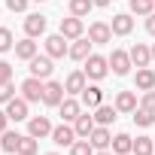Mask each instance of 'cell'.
<instances>
[{
	"label": "cell",
	"instance_id": "obj_44",
	"mask_svg": "<svg viewBox=\"0 0 155 155\" xmlns=\"http://www.w3.org/2000/svg\"><path fill=\"white\" fill-rule=\"evenodd\" d=\"M34 3H43V0H34Z\"/></svg>",
	"mask_w": 155,
	"mask_h": 155
},
{
	"label": "cell",
	"instance_id": "obj_1",
	"mask_svg": "<svg viewBox=\"0 0 155 155\" xmlns=\"http://www.w3.org/2000/svg\"><path fill=\"white\" fill-rule=\"evenodd\" d=\"M82 70H85V76H88V79L101 82L104 76L110 73V58H104V55H94V52H91V55L85 58V67H82Z\"/></svg>",
	"mask_w": 155,
	"mask_h": 155
},
{
	"label": "cell",
	"instance_id": "obj_4",
	"mask_svg": "<svg viewBox=\"0 0 155 155\" xmlns=\"http://www.w3.org/2000/svg\"><path fill=\"white\" fill-rule=\"evenodd\" d=\"M64 82H55V79H46V88H43V104L46 107H61L64 101Z\"/></svg>",
	"mask_w": 155,
	"mask_h": 155
},
{
	"label": "cell",
	"instance_id": "obj_25",
	"mask_svg": "<svg viewBox=\"0 0 155 155\" xmlns=\"http://www.w3.org/2000/svg\"><path fill=\"white\" fill-rule=\"evenodd\" d=\"M110 149H113L116 155H128V152L134 149V137H131V134H116V137H113V146H110Z\"/></svg>",
	"mask_w": 155,
	"mask_h": 155
},
{
	"label": "cell",
	"instance_id": "obj_36",
	"mask_svg": "<svg viewBox=\"0 0 155 155\" xmlns=\"http://www.w3.org/2000/svg\"><path fill=\"white\" fill-rule=\"evenodd\" d=\"M28 3H31V0H6V9L9 12H25Z\"/></svg>",
	"mask_w": 155,
	"mask_h": 155
},
{
	"label": "cell",
	"instance_id": "obj_45",
	"mask_svg": "<svg viewBox=\"0 0 155 155\" xmlns=\"http://www.w3.org/2000/svg\"><path fill=\"white\" fill-rule=\"evenodd\" d=\"M128 155H134V152H128Z\"/></svg>",
	"mask_w": 155,
	"mask_h": 155
},
{
	"label": "cell",
	"instance_id": "obj_40",
	"mask_svg": "<svg viewBox=\"0 0 155 155\" xmlns=\"http://www.w3.org/2000/svg\"><path fill=\"white\" fill-rule=\"evenodd\" d=\"M91 3H94V6H101V9H104V6H110V3H113V0H91Z\"/></svg>",
	"mask_w": 155,
	"mask_h": 155
},
{
	"label": "cell",
	"instance_id": "obj_2",
	"mask_svg": "<svg viewBox=\"0 0 155 155\" xmlns=\"http://www.w3.org/2000/svg\"><path fill=\"white\" fill-rule=\"evenodd\" d=\"M55 58H49V55H37V58H31L28 64H31V76H37V79H52V70H55V64H52Z\"/></svg>",
	"mask_w": 155,
	"mask_h": 155
},
{
	"label": "cell",
	"instance_id": "obj_6",
	"mask_svg": "<svg viewBox=\"0 0 155 155\" xmlns=\"http://www.w3.org/2000/svg\"><path fill=\"white\" fill-rule=\"evenodd\" d=\"M110 67H113L116 76H128L134 64H131V55H128L125 49H113V55H110Z\"/></svg>",
	"mask_w": 155,
	"mask_h": 155
},
{
	"label": "cell",
	"instance_id": "obj_26",
	"mask_svg": "<svg viewBox=\"0 0 155 155\" xmlns=\"http://www.w3.org/2000/svg\"><path fill=\"white\" fill-rule=\"evenodd\" d=\"M18 143H21L18 131H3V134H0V149H3V152H18Z\"/></svg>",
	"mask_w": 155,
	"mask_h": 155
},
{
	"label": "cell",
	"instance_id": "obj_14",
	"mask_svg": "<svg viewBox=\"0 0 155 155\" xmlns=\"http://www.w3.org/2000/svg\"><path fill=\"white\" fill-rule=\"evenodd\" d=\"M82 31H85L82 18H76V15H70V18H61V34H64L67 40H79V37H82Z\"/></svg>",
	"mask_w": 155,
	"mask_h": 155
},
{
	"label": "cell",
	"instance_id": "obj_8",
	"mask_svg": "<svg viewBox=\"0 0 155 155\" xmlns=\"http://www.w3.org/2000/svg\"><path fill=\"white\" fill-rule=\"evenodd\" d=\"M76 140V131H73V125H67V122H61L58 128H52V143L55 146H73Z\"/></svg>",
	"mask_w": 155,
	"mask_h": 155
},
{
	"label": "cell",
	"instance_id": "obj_11",
	"mask_svg": "<svg viewBox=\"0 0 155 155\" xmlns=\"http://www.w3.org/2000/svg\"><path fill=\"white\" fill-rule=\"evenodd\" d=\"M128 55H131V64L134 67H149V61H152V49L146 43H134L128 49Z\"/></svg>",
	"mask_w": 155,
	"mask_h": 155
},
{
	"label": "cell",
	"instance_id": "obj_35",
	"mask_svg": "<svg viewBox=\"0 0 155 155\" xmlns=\"http://www.w3.org/2000/svg\"><path fill=\"white\" fill-rule=\"evenodd\" d=\"M0 82H12V64L0 61Z\"/></svg>",
	"mask_w": 155,
	"mask_h": 155
},
{
	"label": "cell",
	"instance_id": "obj_42",
	"mask_svg": "<svg viewBox=\"0 0 155 155\" xmlns=\"http://www.w3.org/2000/svg\"><path fill=\"white\" fill-rule=\"evenodd\" d=\"M152 61H155V43H152Z\"/></svg>",
	"mask_w": 155,
	"mask_h": 155
},
{
	"label": "cell",
	"instance_id": "obj_15",
	"mask_svg": "<svg viewBox=\"0 0 155 155\" xmlns=\"http://www.w3.org/2000/svg\"><path fill=\"white\" fill-rule=\"evenodd\" d=\"M97 128V122H94V116H88V113H79L76 116V122H73V131H76V137H82V140H88V134Z\"/></svg>",
	"mask_w": 155,
	"mask_h": 155
},
{
	"label": "cell",
	"instance_id": "obj_22",
	"mask_svg": "<svg viewBox=\"0 0 155 155\" xmlns=\"http://www.w3.org/2000/svg\"><path fill=\"white\" fill-rule=\"evenodd\" d=\"M79 97H82V104H85L88 110H97V107L104 104V91H101L97 85H85V91H82Z\"/></svg>",
	"mask_w": 155,
	"mask_h": 155
},
{
	"label": "cell",
	"instance_id": "obj_33",
	"mask_svg": "<svg viewBox=\"0 0 155 155\" xmlns=\"http://www.w3.org/2000/svg\"><path fill=\"white\" fill-rule=\"evenodd\" d=\"M15 43H12V31L9 28H0V52H9Z\"/></svg>",
	"mask_w": 155,
	"mask_h": 155
},
{
	"label": "cell",
	"instance_id": "obj_18",
	"mask_svg": "<svg viewBox=\"0 0 155 155\" xmlns=\"http://www.w3.org/2000/svg\"><path fill=\"white\" fill-rule=\"evenodd\" d=\"M6 116H9L12 122H25V119H28V101H25V97H12V101L6 104Z\"/></svg>",
	"mask_w": 155,
	"mask_h": 155
},
{
	"label": "cell",
	"instance_id": "obj_27",
	"mask_svg": "<svg viewBox=\"0 0 155 155\" xmlns=\"http://www.w3.org/2000/svg\"><path fill=\"white\" fill-rule=\"evenodd\" d=\"M131 152H134V155H155V140H152V137H137Z\"/></svg>",
	"mask_w": 155,
	"mask_h": 155
},
{
	"label": "cell",
	"instance_id": "obj_29",
	"mask_svg": "<svg viewBox=\"0 0 155 155\" xmlns=\"http://www.w3.org/2000/svg\"><path fill=\"white\" fill-rule=\"evenodd\" d=\"M155 0H131V15H152Z\"/></svg>",
	"mask_w": 155,
	"mask_h": 155
},
{
	"label": "cell",
	"instance_id": "obj_32",
	"mask_svg": "<svg viewBox=\"0 0 155 155\" xmlns=\"http://www.w3.org/2000/svg\"><path fill=\"white\" fill-rule=\"evenodd\" d=\"M94 152H97V149L91 146V140H82V137L70 146V155H94Z\"/></svg>",
	"mask_w": 155,
	"mask_h": 155
},
{
	"label": "cell",
	"instance_id": "obj_19",
	"mask_svg": "<svg viewBox=\"0 0 155 155\" xmlns=\"http://www.w3.org/2000/svg\"><path fill=\"white\" fill-rule=\"evenodd\" d=\"M15 58H18V61H31V58H37V43H34V37H25V40L15 43Z\"/></svg>",
	"mask_w": 155,
	"mask_h": 155
},
{
	"label": "cell",
	"instance_id": "obj_10",
	"mask_svg": "<svg viewBox=\"0 0 155 155\" xmlns=\"http://www.w3.org/2000/svg\"><path fill=\"white\" fill-rule=\"evenodd\" d=\"M28 134L37 137V140L52 137V122H49V116H34V119H28Z\"/></svg>",
	"mask_w": 155,
	"mask_h": 155
},
{
	"label": "cell",
	"instance_id": "obj_23",
	"mask_svg": "<svg viewBox=\"0 0 155 155\" xmlns=\"http://www.w3.org/2000/svg\"><path fill=\"white\" fill-rule=\"evenodd\" d=\"M140 104H137V94L134 91H119L116 94V110L119 113H134Z\"/></svg>",
	"mask_w": 155,
	"mask_h": 155
},
{
	"label": "cell",
	"instance_id": "obj_21",
	"mask_svg": "<svg viewBox=\"0 0 155 155\" xmlns=\"http://www.w3.org/2000/svg\"><path fill=\"white\" fill-rule=\"evenodd\" d=\"M58 110H61V119H64V122H76V116L82 113V104H79V101H73V97H64Z\"/></svg>",
	"mask_w": 155,
	"mask_h": 155
},
{
	"label": "cell",
	"instance_id": "obj_34",
	"mask_svg": "<svg viewBox=\"0 0 155 155\" xmlns=\"http://www.w3.org/2000/svg\"><path fill=\"white\" fill-rule=\"evenodd\" d=\"M15 97V85L12 82H0V104H9Z\"/></svg>",
	"mask_w": 155,
	"mask_h": 155
},
{
	"label": "cell",
	"instance_id": "obj_39",
	"mask_svg": "<svg viewBox=\"0 0 155 155\" xmlns=\"http://www.w3.org/2000/svg\"><path fill=\"white\" fill-rule=\"evenodd\" d=\"M6 125H9V116H6V110H0V134L6 131Z\"/></svg>",
	"mask_w": 155,
	"mask_h": 155
},
{
	"label": "cell",
	"instance_id": "obj_46",
	"mask_svg": "<svg viewBox=\"0 0 155 155\" xmlns=\"http://www.w3.org/2000/svg\"><path fill=\"white\" fill-rule=\"evenodd\" d=\"M152 140H155V137H152Z\"/></svg>",
	"mask_w": 155,
	"mask_h": 155
},
{
	"label": "cell",
	"instance_id": "obj_5",
	"mask_svg": "<svg viewBox=\"0 0 155 155\" xmlns=\"http://www.w3.org/2000/svg\"><path fill=\"white\" fill-rule=\"evenodd\" d=\"M70 52V46H67V37L58 31V34H52V37H46V55L49 58H64Z\"/></svg>",
	"mask_w": 155,
	"mask_h": 155
},
{
	"label": "cell",
	"instance_id": "obj_9",
	"mask_svg": "<svg viewBox=\"0 0 155 155\" xmlns=\"http://www.w3.org/2000/svg\"><path fill=\"white\" fill-rule=\"evenodd\" d=\"M88 40H91L94 46H104V43L113 40V28H110L107 21H91V25H88Z\"/></svg>",
	"mask_w": 155,
	"mask_h": 155
},
{
	"label": "cell",
	"instance_id": "obj_41",
	"mask_svg": "<svg viewBox=\"0 0 155 155\" xmlns=\"http://www.w3.org/2000/svg\"><path fill=\"white\" fill-rule=\"evenodd\" d=\"M94 155H113V152H110V149H104V152H94Z\"/></svg>",
	"mask_w": 155,
	"mask_h": 155
},
{
	"label": "cell",
	"instance_id": "obj_28",
	"mask_svg": "<svg viewBox=\"0 0 155 155\" xmlns=\"http://www.w3.org/2000/svg\"><path fill=\"white\" fill-rule=\"evenodd\" d=\"M67 6H70V15H76V18H85V15L91 12V6H94V3H91V0H70Z\"/></svg>",
	"mask_w": 155,
	"mask_h": 155
},
{
	"label": "cell",
	"instance_id": "obj_20",
	"mask_svg": "<svg viewBox=\"0 0 155 155\" xmlns=\"http://www.w3.org/2000/svg\"><path fill=\"white\" fill-rule=\"evenodd\" d=\"M137 91H152L155 88V70H149V67H137Z\"/></svg>",
	"mask_w": 155,
	"mask_h": 155
},
{
	"label": "cell",
	"instance_id": "obj_24",
	"mask_svg": "<svg viewBox=\"0 0 155 155\" xmlns=\"http://www.w3.org/2000/svg\"><path fill=\"white\" fill-rule=\"evenodd\" d=\"M116 119H119L116 104H113V107H110V104H101V107L94 110V122H97V125H113Z\"/></svg>",
	"mask_w": 155,
	"mask_h": 155
},
{
	"label": "cell",
	"instance_id": "obj_3",
	"mask_svg": "<svg viewBox=\"0 0 155 155\" xmlns=\"http://www.w3.org/2000/svg\"><path fill=\"white\" fill-rule=\"evenodd\" d=\"M43 88H46L43 79H37V76H28V79L21 82V97H25L28 104H40V101H43Z\"/></svg>",
	"mask_w": 155,
	"mask_h": 155
},
{
	"label": "cell",
	"instance_id": "obj_7",
	"mask_svg": "<svg viewBox=\"0 0 155 155\" xmlns=\"http://www.w3.org/2000/svg\"><path fill=\"white\" fill-rule=\"evenodd\" d=\"M85 85H88L85 70H73V73H67V79H64V91L67 94H82Z\"/></svg>",
	"mask_w": 155,
	"mask_h": 155
},
{
	"label": "cell",
	"instance_id": "obj_16",
	"mask_svg": "<svg viewBox=\"0 0 155 155\" xmlns=\"http://www.w3.org/2000/svg\"><path fill=\"white\" fill-rule=\"evenodd\" d=\"M46 31V15H40V12H31V15H25V34L28 37H40Z\"/></svg>",
	"mask_w": 155,
	"mask_h": 155
},
{
	"label": "cell",
	"instance_id": "obj_31",
	"mask_svg": "<svg viewBox=\"0 0 155 155\" xmlns=\"http://www.w3.org/2000/svg\"><path fill=\"white\" fill-rule=\"evenodd\" d=\"M37 149H40L37 137H31V134H21V143H18V155H37Z\"/></svg>",
	"mask_w": 155,
	"mask_h": 155
},
{
	"label": "cell",
	"instance_id": "obj_38",
	"mask_svg": "<svg viewBox=\"0 0 155 155\" xmlns=\"http://www.w3.org/2000/svg\"><path fill=\"white\" fill-rule=\"evenodd\" d=\"M146 31L155 37V12H152V15H146Z\"/></svg>",
	"mask_w": 155,
	"mask_h": 155
},
{
	"label": "cell",
	"instance_id": "obj_13",
	"mask_svg": "<svg viewBox=\"0 0 155 155\" xmlns=\"http://www.w3.org/2000/svg\"><path fill=\"white\" fill-rule=\"evenodd\" d=\"M110 28H113V34H116V37H128V34L134 31V18H131V12H116Z\"/></svg>",
	"mask_w": 155,
	"mask_h": 155
},
{
	"label": "cell",
	"instance_id": "obj_30",
	"mask_svg": "<svg viewBox=\"0 0 155 155\" xmlns=\"http://www.w3.org/2000/svg\"><path fill=\"white\" fill-rule=\"evenodd\" d=\"M134 122H137L140 128H149V125H155V113L146 110V107H137V110H134Z\"/></svg>",
	"mask_w": 155,
	"mask_h": 155
},
{
	"label": "cell",
	"instance_id": "obj_37",
	"mask_svg": "<svg viewBox=\"0 0 155 155\" xmlns=\"http://www.w3.org/2000/svg\"><path fill=\"white\" fill-rule=\"evenodd\" d=\"M140 107H146V110H152V113H155V88H152V91H143Z\"/></svg>",
	"mask_w": 155,
	"mask_h": 155
},
{
	"label": "cell",
	"instance_id": "obj_43",
	"mask_svg": "<svg viewBox=\"0 0 155 155\" xmlns=\"http://www.w3.org/2000/svg\"><path fill=\"white\" fill-rule=\"evenodd\" d=\"M46 155H58V152H46Z\"/></svg>",
	"mask_w": 155,
	"mask_h": 155
},
{
	"label": "cell",
	"instance_id": "obj_12",
	"mask_svg": "<svg viewBox=\"0 0 155 155\" xmlns=\"http://www.w3.org/2000/svg\"><path fill=\"white\" fill-rule=\"evenodd\" d=\"M88 140H91V146H94L97 152H104V149H110V146H113V134H110V128H107V125H97V128L88 134Z\"/></svg>",
	"mask_w": 155,
	"mask_h": 155
},
{
	"label": "cell",
	"instance_id": "obj_17",
	"mask_svg": "<svg viewBox=\"0 0 155 155\" xmlns=\"http://www.w3.org/2000/svg\"><path fill=\"white\" fill-rule=\"evenodd\" d=\"M91 46H94V43H91L88 37H79V40H73V46H70L67 55H70L73 61H85V58L91 55Z\"/></svg>",
	"mask_w": 155,
	"mask_h": 155
}]
</instances>
